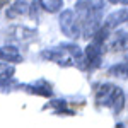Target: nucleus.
<instances>
[{"instance_id": "1", "label": "nucleus", "mask_w": 128, "mask_h": 128, "mask_svg": "<svg viewBox=\"0 0 128 128\" xmlns=\"http://www.w3.org/2000/svg\"><path fill=\"white\" fill-rule=\"evenodd\" d=\"M60 29L62 32L70 38V40H77L80 36V31H82V24H80V17L75 16V12L72 9H67L60 14Z\"/></svg>"}, {"instance_id": "2", "label": "nucleus", "mask_w": 128, "mask_h": 128, "mask_svg": "<svg viewBox=\"0 0 128 128\" xmlns=\"http://www.w3.org/2000/svg\"><path fill=\"white\" fill-rule=\"evenodd\" d=\"M102 44H104V41L92 38V41L87 44V48L84 51V63H86V67L98 68L99 65H101V60H102Z\"/></svg>"}, {"instance_id": "3", "label": "nucleus", "mask_w": 128, "mask_h": 128, "mask_svg": "<svg viewBox=\"0 0 128 128\" xmlns=\"http://www.w3.org/2000/svg\"><path fill=\"white\" fill-rule=\"evenodd\" d=\"M116 90H118V86L99 84L96 87V101H98V104L99 106H104V108H111L113 99L116 96Z\"/></svg>"}, {"instance_id": "4", "label": "nucleus", "mask_w": 128, "mask_h": 128, "mask_svg": "<svg viewBox=\"0 0 128 128\" xmlns=\"http://www.w3.org/2000/svg\"><path fill=\"white\" fill-rule=\"evenodd\" d=\"M125 22H128V9H120V10L111 12L108 17L104 19V24H102V26H106V28L111 31V29L120 28V26L125 24Z\"/></svg>"}, {"instance_id": "5", "label": "nucleus", "mask_w": 128, "mask_h": 128, "mask_svg": "<svg viewBox=\"0 0 128 128\" xmlns=\"http://www.w3.org/2000/svg\"><path fill=\"white\" fill-rule=\"evenodd\" d=\"M26 90H28L29 94H36V96H43V98H50L51 92H53L51 84L46 82L44 79H40V80H36V82L28 84V86H26Z\"/></svg>"}, {"instance_id": "6", "label": "nucleus", "mask_w": 128, "mask_h": 128, "mask_svg": "<svg viewBox=\"0 0 128 128\" xmlns=\"http://www.w3.org/2000/svg\"><path fill=\"white\" fill-rule=\"evenodd\" d=\"M7 34L16 41H28V40H32V38L36 36V31L29 29V28H26V26H12Z\"/></svg>"}, {"instance_id": "7", "label": "nucleus", "mask_w": 128, "mask_h": 128, "mask_svg": "<svg viewBox=\"0 0 128 128\" xmlns=\"http://www.w3.org/2000/svg\"><path fill=\"white\" fill-rule=\"evenodd\" d=\"M0 60L9 62V63H19V62H22V56H20V51L17 46L5 44L0 48Z\"/></svg>"}, {"instance_id": "8", "label": "nucleus", "mask_w": 128, "mask_h": 128, "mask_svg": "<svg viewBox=\"0 0 128 128\" xmlns=\"http://www.w3.org/2000/svg\"><path fill=\"white\" fill-rule=\"evenodd\" d=\"M109 48L113 51H126L128 50V32L126 31H118L109 41Z\"/></svg>"}, {"instance_id": "9", "label": "nucleus", "mask_w": 128, "mask_h": 128, "mask_svg": "<svg viewBox=\"0 0 128 128\" xmlns=\"http://www.w3.org/2000/svg\"><path fill=\"white\" fill-rule=\"evenodd\" d=\"M14 72H16V68L9 62H0V86L9 82V79L14 77Z\"/></svg>"}, {"instance_id": "10", "label": "nucleus", "mask_w": 128, "mask_h": 128, "mask_svg": "<svg viewBox=\"0 0 128 128\" xmlns=\"http://www.w3.org/2000/svg\"><path fill=\"white\" fill-rule=\"evenodd\" d=\"M38 4L50 14H55L63 7V0H38Z\"/></svg>"}, {"instance_id": "11", "label": "nucleus", "mask_w": 128, "mask_h": 128, "mask_svg": "<svg viewBox=\"0 0 128 128\" xmlns=\"http://www.w3.org/2000/svg\"><path fill=\"white\" fill-rule=\"evenodd\" d=\"M109 75L113 77H118V79H128V63H118V65H113L109 67Z\"/></svg>"}, {"instance_id": "12", "label": "nucleus", "mask_w": 128, "mask_h": 128, "mask_svg": "<svg viewBox=\"0 0 128 128\" xmlns=\"http://www.w3.org/2000/svg\"><path fill=\"white\" fill-rule=\"evenodd\" d=\"M125 108V92H123V89L118 87L116 90V96L113 99V104H111V109L114 111V113H121Z\"/></svg>"}, {"instance_id": "13", "label": "nucleus", "mask_w": 128, "mask_h": 128, "mask_svg": "<svg viewBox=\"0 0 128 128\" xmlns=\"http://www.w3.org/2000/svg\"><path fill=\"white\" fill-rule=\"evenodd\" d=\"M116 2H120V4H123V5H126V7H128V0H116Z\"/></svg>"}, {"instance_id": "14", "label": "nucleus", "mask_w": 128, "mask_h": 128, "mask_svg": "<svg viewBox=\"0 0 128 128\" xmlns=\"http://www.w3.org/2000/svg\"><path fill=\"white\" fill-rule=\"evenodd\" d=\"M126 63H128V56H126Z\"/></svg>"}]
</instances>
